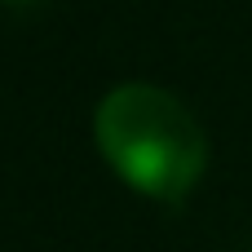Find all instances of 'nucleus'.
I'll list each match as a JSON object with an SVG mask.
<instances>
[{
	"label": "nucleus",
	"instance_id": "obj_1",
	"mask_svg": "<svg viewBox=\"0 0 252 252\" xmlns=\"http://www.w3.org/2000/svg\"><path fill=\"white\" fill-rule=\"evenodd\" d=\"M93 142L120 182L159 204H182L208 168L204 124L159 84L111 89L93 111Z\"/></svg>",
	"mask_w": 252,
	"mask_h": 252
},
{
	"label": "nucleus",
	"instance_id": "obj_2",
	"mask_svg": "<svg viewBox=\"0 0 252 252\" xmlns=\"http://www.w3.org/2000/svg\"><path fill=\"white\" fill-rule=\"evenodd\" d=\"M4 4H13V9H22V4H35V0H4Z\"/></svg>",
	"mask_w": 252,
	"mask_h": 252
}]
</instances>
